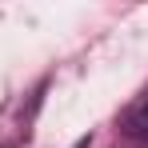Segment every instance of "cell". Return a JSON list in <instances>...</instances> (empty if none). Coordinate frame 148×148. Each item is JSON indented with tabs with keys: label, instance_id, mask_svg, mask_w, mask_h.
I'll return each instance as SVG.
<instances>
[{
	"label": "cell",
	"instance_id": "obj_1",
	"mask_svg": "<svg viewBox=\"0 0 148 148\" xmlns=\"http://www.w3.org/2000/svg\"><path fill=\"white\" fill-rule=\"evenodd\" d=\"M124 132L128 136H148V96H140L124 112Z\"/></svg>",
	"mask_w": 148,
	"mask_h": 148
}]
</instances>
